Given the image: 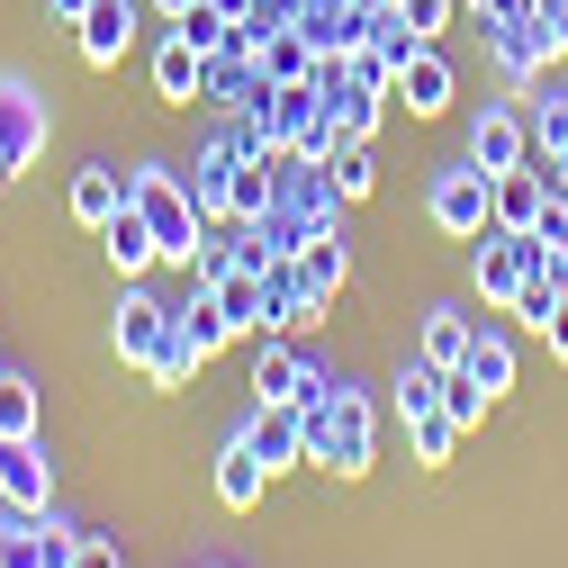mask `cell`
Returning a JSON list of instances; mask_svg holds the SVG:
<instances>
[{
  "instance_id": "6da1fadb",
  "label": "cell",
  "mask_w": 568,
  "mask_h": 568,
  "mask_svg": "<svg viewBox=\"0 0 568 568\" xmlns=\"http://www.w3.org/2000/svg\"><path fill=\"white\" fill-rule=\"evenodd\" d=\"M298 415H307V469H334V478H362L371 469V397L362 388L325 379V397L298 406Z\"/></svg>"
},
{
  "instance_id": "8d00e7d4",
  "label": "cell",
  "mask_w": 568,
  "mask_h": 568,
  "mask_svg": "<svg viewBox=\"0 0 568 568\" xmlns=\"http://www.w3.org/2000/svg\"><path fill=\"white\" fill-rule=\"evenodd\" d=\"M73 568H126V550H118L109 532H82V550H73Z\"/></svg>"
},
{
  "instance_id": "e0dca14e",
  "label": "cell",
  "mask_w": 568,
  "mask_h": 568,
  "mask_svg": "<svg viewBox=\"0 0 568 568\" xmlns=\"http://www.w3.org/2000/svg\"><path fill=\"white\" fill-rule=\"evenodd\" d=\"M541 207H550V172H541V163L496 172V226H506V235H532V226H541Z\"/></svg>"
},
{
  "instance_id": "5bb4252c",
  "label": "cell",
  "mask_w": 568,
  "mask_h": 568,
  "mask_svg": "<svg viewBox=\"0 0 568 568\" xmlns=\"http://www.w3.org/2000/svg\"><path fill=\"white\" fill-rule=\"evenodd\" d=\"M469 163H478V172H515V163H532V126H524L515 109H478V126H469Z\"/></svg>"
},
{
  "instance_id": "5b68a950",
  "label": "cell",
  "mask_w": 568,
  "mask_h": 568,
  "mask_svg": "<svg viewBox=\"0 0 568 568\" xmlns=\"http://www.w3.org/2000/svg\"><path fill=\"white\" fill-rule=\"evenodd\" d=\"M325 397V371L298 362L290 334H253V406H316Z\"/></svg>"
},
{
  "instance_id": "8fae6325",
  "label": "cell",
  "mask_w": 568,
  "mask_h": 568,
  "mask_svg": "<svg viewBox=\"0 0 568 568\" xmlns=\"http://www.w3.org/2000/svg\"><path fill=\"white\" fill-rule=\"evenodd\" d=\"M235 45H253L262 54V73L280 82V91H298V82H325V54L298 37V28H271V37H253V28H235Z\"/></svg>"
},
{
  "instance_id": "836d02e7",
  "label": "cell",
  "mask_w": 568,
  "mask_h": 568,
  "mask_svg": "<svg viewBox=\"0 0 568 568\" xmlns=\"http://www.w3.org/2000/svg\"><path fill=\"white\" fill-rule=\"evenodd\" d=\"M73 550H82V532L54 524V506H45V515H37V568H73Z\"/></svg>"
},
{
  "instance_id": "2e32d148",
  "label": "cell",
  "mask_w": 568,
  "mask_h": 568,
  "mask_svg": "<svg viewBox=\"0 0 568 568\" xmlns=\"http://www.w3.org/2000/svg\"><path fill=\"white\" fill-rule=\"evenodd\" d=\"M100 253H109V271H118V280H145V271L163 262V244H154V226H145V207H135V199L100 226Z\"/></svg>"
},
{
  "instance_id": "ffe728a7",
  "label": "cell",
  "mask_w": 568,
  "mask_h": 568,
  "mask_svg": "<svg viewBox=\"0 0 568 568\" xmlns=\"http://www.w3.org/2000/svg\"><path fill=\"white\" fill-rule=\"evenodd\" d=\"M207 298H217V307L235 316V334H262V316H271V298H262V271H253L244 253H235L217 280H207Z\"/></svg>"
},
{
  "instance_id": "83f0119b",
  "label": "cell",
  "mask_w": 568,
  "mask_h": 568,
  "mask_svg": "<svg viewBox=\"0 0 568 568\" xmlns=\"http://www.w3.org/2000/svg\"><path fill=\"white\" fill-rule=\"evenodd\" d=\"M199 371H207V352H199V343H190V334H181V316H172V343H163V352H154V371H145V379H154V388H163V397H172V388H190V379H199Z\"/></svg>"
},
{
  "instance_id": "ac0fdd59",
  "label": "cell",
  "mask_w": 568,
  "mask_h": 568,
  "mask_svg": "<svg viewBox=\"0 0 568 568\" xmlns=\"http://www.w3.org/2000/svg\"><path fill=\"white\" fill-rule=\"evenodd\" d=\"M207 487H217V506H226V515H253V506H262V487H271V469H262V460L244 452V434H235V443L217 452V469H207Z\"/></svg>"
},
{
  "instance_id": "4dcf8cb0",
  "label": "cell",
  "mask_w": 568,
  "mask_h": 568,
  "mask_svg": "<svg viewBox=\"0 0 568 568\" xmlns=\"http://www.w3.org/2000/svg\"><path fill=\"white\" fill-rule=\"evenodd\" d=\"M406 434H415V460H424V469H443V460L460 452V424H452L443 406H434V415H415V424H406Z\"/></svg>"
},
{
  "instance_id": "d4e9b609",
  "label": "cell",
  "mask_w": 568,
  "mask_h": 568,
  "mask_svg": "<svg viewBox=\"0 0 568 568\" xmlns=\"http://www.w3.org/2000/svg\"><path fill=\"white\" fill-rule=\"evenodd\" d=\"M460 371H469L487 397H506V388H515V343L496 334V325H478V334H469V362H460Z\"/></svg>"
},
{
  "instance_id": "f546056e",
  "label": "cell",
  "mask_w": 568,
  "mask_h": 568,
  "mask_svg": "<svg viewBox=\"0 0 568 568\" xmlns=\"http://www.w3.org/2000/svg\"><path fill=\"white\" fill-rule=\"evenodd\" d=\"M434 406H443V371H434V362H424V352H415V362L397 371V415L415 424V415H434Z\"/></svg>"
},
{
  "instance_id": "d590c367",
  "label": "cell",
  "mask_w": 568,
  "mask_h": 568,
  "mask_svg": "<svg viewBox=\"0 0 568 568\" xmlns=\"http://www.w3.org/2000/svg\"><path fill=\"white\" fill-rule=\"evenodd\" d=\"M397 10H406V28H415L424 45H434V37L452 28V10H460V0H397Z\"/></svg>"
},
{
  "instance_id": "74e56055",
  "label": "cell",
  "mask_w": 568,
  "mask_h": 568,
  "mask_svg": "<svg viewBox=\"0 0 568 568\" xmlns=\"http://www.w3.org/2000/svg\"><path fill=\"white\" fill-rule=\"evenodd\" d=\"M541 343H550V362H568V298L550 307V325H541Z\"/></svg>"
},
{
  "instance_id": "e575fe53",
  "label": "cell",
  "mask_w": 568,
  "mask_h": 568,
  "mask_svg": "<svg viewBox=\"0 0 568 568\" xmlns=\"http://www.w3.org/2000/svg\"><path fill=\"white\" fill-rule=\"evenodd\" d=\"M532 244L568 271V190H550V207H541V226H532Z\"/></svg>"
},
{
  "instance_id": "30bf717a",
  "label": "cell",
  "mask_w": 568,
  "mask_h": 568,
  "mask_svg": "<svg viewBox=\"0 0 568 568\" xmlns=\"http://www.w3.org/2000/svg\"><path fill=\"white\" fill-rule=\"evenodd\" d=\"M45 100H28V91H0V181H19L28 163H37V145H45Z\"/></svg>"
},
{
  "instance_id": "ba28073f",
  "label": "cell",
  "mask_w": 568,
  "mask_h": 568,
  "mask_svg": "<svg viewBox=\"0 0 568 568\" xmlns=\"http://www.w3.org/2000/svg\"><path fill=\"white\" fill-rule=\"evenodd\" d=\"M0 506H10V515H45V506H54V460H45V434L0 443Z\"/></svg>"
},
{
  "instance_id": "f1b7e54d",
  "label": "cell",
  "mask_w": 568,
  "mask_h": 568,
  "mask_svg": "<svg viewBox=\"0 0 568 568\" xmlns=\"http://www.w3.org/2000/svg\"><path fill=\"white\" fill-rule=\"evenodd\" d=\"M172 37H190L199 54H226V45H235V19L217 10V0H190V10L172 19Z\"/></svg>"
},
{
  "instance_id": "60d3db41",
  "label": "cell",
  "mask_w": 568,
  "mask_h": 568,
  "mask_svg": "<svg viewBox=\"0 0 568 568\" xmlns=\"http://www.w3.org/2000/svg\"><path fill=\"white\" fill-rule=\"evenodd\" d=\"M217 10H226V19H235V28H244V19H253V10H262V0H217Z\"/></svg>"
},
{
  "instance_id": "4316f807",
  "label": "cell",
  "mask_w": 568,
  "mask_h": 568,
  "mask_svg": "<svg viewBox=\"0 0 568 568\" xmlns=\"http://www.w3.org/2000/svg\"><path fill=\"white\" fill-rule=\"evenodd\" d=\"M172 316H181V334H190L199 352H226V343H235V316H226L217 298H207V290H190V298H181Z\"/></svg>"
},
{
  "instance_id": "8992f818",
  "label": "cell",
  "mask_w": 568,
  "mask_h": 568,
  "mask_svg": "<svg viewBox=\"0 0 568 568\" xmlns=\"http://www.w3.org/2000/svg\"><path fill=\"white\" fill-rule=\"evenodd\" d=\"M135 28H145V0H91V10L73 19V54L91 63V73H118Z\"/></svg>"
},
{
  "instance_id": "ab89813d",
  "label": "cell",
  "mask_w": 568,
  "mask_h": 568,
  "mask_svg": "<svg viewBox=\"0 0 568 568\" xmlns=\"http://www.w3.org/2000/svg\"><path fill=\"white\" fill-rule=\"evenodd\" d=\"M45 10H54V28H73V19L91 10V0H45Z\"/></svg>"
},
{
  "instance_id": "3957f363",
  "label": "cell",
  "mask_w": 568,
  "mask_h": 568,
  "mask_svg": "<svg viewBox=\"0 0 568 568\" xmlns=\"http://www.w3.org/2000/svg\"><path fill=\"white\" fill-rule=\"evenodd\" d=\"M424 217H434L452 244H478V235L496 226V172H478L469 154H460V163H443V172H434V190H424Z\"/></svg>"
},
{
  "instance_id": "7a4b0ae2",
  "label": "cell",
  "mask_w": 568,
  "mask_h": 568,
  "mask_svg": "<svg viewBox=\"0 0 568 568\" xmlns=\"http://www.w3.org/2000/svg\"><path fill=\"white\" fill-rule=\"evenodd\" d=\"M126 199L145 207V226H154L163 262H172V271H190V262H199V244H207V217H199L190 181H181V172H163V163H135V172H126Z\"/></svg>"
},
{
  "instance_id": "52a82bcc",
  "label": "cell",
  "mask_w": 568,
  "mask_h": 568,
  "mask_svg": "<svg viewBox=\"0 0 568 568\" xmlns=\"http://www.w3.org/2000/svg\"><path fill=\"white\" fill-rule=\"evenodd\" d=\"M109 343H118V362H126V371H154V352L172 343V307L145 298V290H126L118 316H109Z\"/></svg>"
},
{
  "instance_id": "44dd1931",
  "label": "cell",
  "mask_w": 568,
  "mask_h": 568,
  "mask_svg": "<svg viewBox=\"0 0 568 568\" xmlns=\"http://www.w3.org/2000/svg\"><path fill=\"white\" fill-rule=\"evenodd\" d=\"M532 163L550 172V190H568V91L550 82L541 109H532Z\"/></svg>"
},
{
  "instance_id": "7402d4cb",
  "label": "cell",
  "mask_w": 568,
  "mask_h": 568,
  "mask_svg": "<svg viewBox=\"0 0 568 568\" xmlns=\"http://www.w3.org/2000/svg\"><path fill=\"white\" fill-rule=\"evenodd\" d=\"M63 207H73V226H91V235H100L118 207H126V172H109V163L73 172V199H63Z\"/></svg>"
},
{
  "instance_id": "7c38bea8",
  "label": "cell",
  "mask_w": 568,
  "mask_h": 568,
  "mask_svg": "<svg viewBox=\"0 0 568 568\" xmlns=\"http://www.w3.org/2000/svg\"><path fill=\"white\" fill-rule=\"evenodd\" d=\"M487 45H496V73H506V82H541L550 63H559V45H550V19H515V28H487Z\"/></svg>"
},
{
  "instance_id": "f35d334b",
  "label": "cell",
  "mask_w": 568,
  "mask_h": 568,
  "mask_svg": "<svg viewBox=\"0 0 568 568\" xmlns=\"http://www.w3.org/2000/svg\"><path fill=\"white\" fill-rule=\"evenodd\" d=\"M541 19H550V45H559V63H568V0H541Z\"/></svg>"
},
{
  "instance_id": "cb8c5ba5",
  "label": "cell",
  "mask_w": 568,
  "mask_h": 568,
  "mask_svg": "<svg viewBox=\"0 0 568 568\" xmlns=\"http://www.w3.org/2000/svg\"><path fill=\"white\" fill-rule=\"evenodd\" d=\"M28 434H45V397L28 371H0V443H28Z\"/></svg>"
},
{
  "instance_id": "603a6c76",
  "label": "cell",
  "mask_w": 568,
  "mask_h": 568,
  "mask_svg": "<svg viewBox=\"0 0 568 568\" xmlns=\"http://www.w3.org/2000/svg\"><path fill=\"white\" fill-rule=\"evenodd\" d=\"M469 334H478V325H469L460 307H424V334H415V352H424L434 371H460V362H469Z\"/></svg>"
},
{
  "instance_id": "4fadbf2b",
  "label": "cell",
  "mask_w": 568,
  "mask_h": 568,
  "mask_svg": "<svg viewBox=\"0 0 568 568\" xmlns=\"http://www.w3.org/2000/svg\"><path fill=\"white\" fill-rule=\"evenodd\" d=\"M452 91H460V82H452V63H443L434 45H415V54L397 63V91H388V100H406V118H443Z\"/></svg>"
},
{
  "instance_id": "9c48e42d",
  "label": "cell",
  "mask_w": 568,
  "mask_h": 568,
  "mask_svg": "<svg viewBox=\"0 0 568 568\" xmlns=\"http://www.w3.org/2000/svg\"><path fill=\"white\" fill-rule=\"evenodd\" d=\"M244 452H253L271 478L298 469V460H307V415H298V406H253V415H244Z\"/></svg>"
},
{
  "instance_id": "277c9868",
  "label": "cell",
  "mask_w": 568,
  "mask_h": 568,
  "mask_svg": "<svg viewBox=\"0 0 568 568\" xmlns=\"http://www.w3.org/2000/svg\"><path fill=\"white\" fill-rule=\"evenodd\" d=\"M550 253L532 244V235H506V226H487L478 244H469V271H478V307H515L524 298V280L541 271Z\"/></svg>"
},
{
  "instance_id": "d6a6232c",
  "label": "cell",
  "mask_w": 568,
  "mask_h": 568,
  "mask_svg": "<svg viewBox=\"0 0 568 568\" xmlns=\"http://www.w3.org/2000/svg\"><path fill=\"white\" fill-rule=\"evenodd\" d=\"M325 172H334V190H343V199H371V190H379L371 145H334V163H325Z\"/></svg>"
},
{
  "instance_id": "484cf974",
  "label": "cell",
  "mask_w": 568,
  "mask_h": 568,
  "mask_svg": "<svg viewBox=\"0 0 568 568\" xmlns=\"http://www.w3.org/2000/svg\"><path fill=\"white\" fill-rule=\"evenodd\" d=\"M298 271L316 280L325 298H343V280H352V244H343V226H325V235H307V244H298Z\"/></svg>"
},
{
  "instance_id": "d6986e66",
  "label": "cell",
  "mask_w": 568,
  "mask_h": 568,
  "mask_svg": "<svg viewBox=\"0 0 568 568\" xmlns=\"http://www.w3.org/2000/svg\"><path fill=\"white\" fill-rule=\"evenodd\" d=\"M235 163H244V145L235 135H217L199 163H190V199H199V217L207 226H226V190H235Z\"/></svg>"
},
{
  "instance_id": "9a60e30c",
  "label": "cell",
  "mask_w": 568,
  "mask_h": 568,
  "mask_svg": "<svg viewBox=\"0 0 568 568\" xmlns=\"http://www.w3.org/2000/svg\"><path fill=\"white\" fill-rule=\"evenodd\" d=\"M154 100H163V109H199V100H207V54H199L190 37H163V45H154Z\"/></svg>"
},
{
  "instance_id": "1f68e13d",
  "label": "cell",
  "mask_w": 568,
  "mask_h": 568,
  "mask_svg": "<svg viewBox=\"0 0 568 568\" xmlns=\"http://www.w3.org/2000/svg\"><path fill=\"white\" fill-rule=\"evenodd\" d=\"M487 406H496V397H487L469 371H443V415L460 424V434H478V415H487Z\"/></svg>"
},
{
  "instance_id": "b9f144b4",
  "label": "cell",
  "mask_w": 568,
  "mask_h": 568,
  "mask_svg": "<svg viewBox=\"0 0 568 568\" xmlns=\"http://www.w3.org/2000/svg\"><path fill=\"white\" fill-rule=\"evenodd\" d=\"M145 10H154V19H181V10H190V0H145Z\"/></svg>"
}]
</instances>
